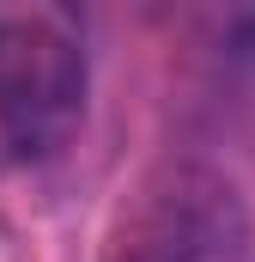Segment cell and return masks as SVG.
Segmentation results:
<instances>
[{"mask_svg": "<svg viewBox=\"0 0 255 262\" xmlns=\"http://www.w3.org/2000/svg\"><path fill=\"white\" fill-rule=\"evenodd\" d=\"M97 262H255V213L213 159H152L97 238Z\"/></svg>", "mask_w": 255, "mask_h": 262, "instance_id": "6da1fadb", "label": "cell"}, {"mask_svg": "<svg viewBox=\"0 0 255 262\" xmlns=\"http://www.w3.org/2000/svg\"><path fill=\"white\" fill-rule=\"evenodd\" d=\"M91 61L61 6H0V152L18 165L55 159L85 122Z\"/></svg>", "mask_w": 255, "mask_h": 262, "instance_id": "7a4b0ae2", "label": "cell"}]
</instances>
